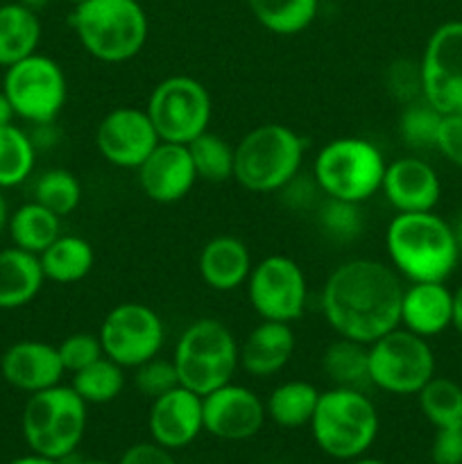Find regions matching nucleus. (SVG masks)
Wrapping results in <instances>:
<instances>
[{
	"label": "nucleus",
	"mask_w": 462,
	"mask_h": 464,
	"mask_svg": "<svg viewBox=\"0 0 462 464\" xmlns=\"http://www.w3.org/2000/svg\"><path fill=\"white\" fill-rule=\"evenodd\" d=\"M401 297V276L392 266L351 258L326 276L320 306L338 338L371 344L399 326Z\"/></svg>",
	"instance_id": "f257e3e1"
},
{
	"label": "nucleus",
	"mask_w": 462,
	"mask_h": 464,
	"mask_svg": "<svg viewBox=\"0 0 462 464\" xmlns=\"http://www.w3.org/2000/svg\"><path fill=\"white\" fill-rule=\"evenodd\" d=\"M385 252L390 266L410 284H447L460 258L456 231L435 211L397 213L385 229Z\"/></svg>",
	"instance_id": "f03ea898"
},
{
	"label": "nucleus",
	"mask_w": 462,
	"mask_h": 464,
	"mask_svg": "<svg viewBox=\"0 0 462 464\" xmlns=\"http://www.w3.org/2000/svg\"><path fill=\"white\" fill-rule=\"evenodd\" d=\"M68 25L86 54L104 63H125L143 53L149 21L139 0H84L72 5Z\"/></svg>",
	"instance_id": "7ed1b4c3"
},
{
	"label": "nucleus",
	"mask_w": 462,
	"mask_h": 464,
	"mask_svg": "<svg viewBox=\"0 0 462 464\" xmlns=\"http://www.w3.org/2000/svg\"><path fill=\"white\" fill-rule=\"evenodd\" d=\"M234 179L249 193H279L302 172L306 143L281 122H263L234 145Z\"/></svg>",
	"instance_id": "20e7f679"
},
{
	"label": "nucleus",
	"mask_w": 462,
	"mask_h": 464,
	"mask_svg": "<svg viewBox=\"0 0 462 464\" xmlns=\"http://www.w3.org/2000/svg\"><path fill=\"white\" fill-rule=\"evenodd\" d=\"M308 426L322 453L351 462L365 456L376 442L379 412L365 390L331 388L320 394Z\"/></svg>",
	"instance_id": "39448f33"
},
{
	"label": "nucleus",
	"mask_w": 462,
	"mask_h": 464,
	"mask_svg": "<svg viewBox=\"0 0 462 464\" xmlns=\"http://www.w3.org/2000/svg\"><path fill=\"white\" fill-rule=\"evenodd\" d=\"M89 403L71 385H53L27 394L23 406L21 430L32 453L68 460L86 435Z\"/></svg>",
	"instance_id": "423d86ee"
},
{
	"label": "nucleus",
	"mask_w": 462,
	"mask_h": 464,
	"mask_svg": "<svg viewBox=\"0 0 462 464\" xmlns=\"http://www.w3.org/2000/svg\"><path fill=\"white\" fill-rule=\"evenodd\" d=\"M172 362L179 385L207 397L208 392L234 381L236 370L240 367V344L225 322L202 317L181 331Z\"/></svg>",
	"instance_id": "0eeeda50"
},
{
	"label": "nucleus",
	"mask_w": 462,
	"mask_h": 464,
	"mask_svg": "<svg viewBox=\"0 0 462 464\" xmlns=\"http://www.w3.org/2000/svg\"><path fill=\"white\" fill-rule=\"evenodd\" d=\"M385 166L383 152L371 140L340 136L315 154L313 179L326 198L362 204L380 193Z\"/></svg>",
	"instance_id": "6e6552de"
},
{
	"label": "nucleus",
	"mask_w": 462,
	"mask_h": 464,
	"mask_svg": "<svg viewBox=\"0 0 462 464\" xmlns=\"http://www.w3.org/2000/svg\"><path fill=\"white\" fill-rule=\"evenodd\" d=\"M435 376V353L428 340L397 326L370 344V381L397 397L417 394Z\"/></svg>",
	"instance_id": "1a4fd4ad"
},
{
	"label": "nucleus",
	"mask_w": 462,
	"mask_h": 464,
	"mask_svg": "<svg viewBox=\"0 0 462 464\" xmlns=\"http://www.w3.org/2000/svg\"><path fill=\"white\" fill-rule=\"evenodd\" d=\"M149 121L159 139L188 145L208 130L213 100L207 86L190 75H170L159 82L148 98Z\"/></svg>",
	"instance_id": "9d476101"
},
{
	"label": "nucleus",
	"mask_w": 462,
	"mask_h": 464,
	"mask_svg": "<svg viewBox=\"0 0 462 464\" xmlns=\"http://www.w3.org/2000/svg\"><path fill=\"white\" fill-rule=\"evenodd\" d=\"M3 91L16 118L32 125H43L57 121L66 107L68 80L53 57L34 53L5 68Z\"/></svg>",
	"instance_id": "9b49d317"
},
{
	"label": "nucleus",
	"mask_w": 462,
	"mask_h": 464,
	"mask_svg": "<svg viewBox=\"0 0 462 464\" xmlns=\"http://www.w3.org/2000/svg\"><path fill=\"white\" fill-rule=\"evenodd\" d=\"M245 285L249 304L261 320L293 324L306 311V275L294 258L284 254H272L254 263Z\"/></svg>",
	"instance_id": "f8f14e48"
},
{
	"label": "nucleus",
	"mask_w": 462,
	"mask_h": 464,
	"mask_svg": "<svg viewBox=\"0 0 462 464\" xmlns=\"http://www.w3.org/2000/svg\"><path fill=\"white\" fill-rule=\"evenodd\" d=\"M98 335L104 356L125 370H134L140 362L161 353L166 326L152 306L125 302L104 315Z\"/></svg>",
	"instance_id": "ddd939ff"
},
{
	"label": "nucleus",
	"mask_w": 462,
	"mask_h": 464,
	"mask_svg": "<svg viewBox=\"0 0 462 464\" xmlns=\"http://www.w3.org/2000/svg\"><path fill=\"white\" fill-rule=\"evenodd\" d=\"M424 100L439 113H462V21L430 32L419 59Z\"/></svg>",
	"instance_id": "4468645a"
},
{
	"label": "nucleus",
	"mask_w": 462,
	"mask_h": 464,
	"mask_svg": "<svg viewBox=\"0 0 462 464\" xmlns=\"http://www.w3.org/2000/svg\"><path fill=\"white\" fill-rule=\"evenodd\" d=\"M161 143L148 111L139 107H118L104 113L95 130L100 157L116 168L136 170Z\"/></svg>",
	"instance_id": "2eb2a0df"
},
{
	"label": "nucleus",
	"mask_w": 462,
	"mask_h": 464,
	"mask_svg": "<svg viewBox=\"0 0 462 464\" xmlns=\"http://www.w3.org/2000/svg\"><path fill=\"white\" fill-rule=\"evenodd\" d=\"M204 430L222 442H245L261 433L267 420L265 401L254 390L226 383L202 397Z\"/></svg>",
	"instance_id": "dca6fc26"
},
{
	"label": "nucleus",
	"mask_w": 462,
	"mask_h": 464,
	"mask_svg": "<svg viewBox=\"0 0 462 464\" xmlns=\"http://www.w3.org/2000/svg\"><path fill=\"white\" fill-rule=\"evenodd\" d=\"M149 440L168 451L190 447L204 433L202 397L177 385L170 392L152 399L148 412Z\"/></svg>",
	"instance_id": "f3484780"
},
{
	"label": "nucleus",
	"mask_w": 462,
	"mask_h": 464,
	"mask_svg": "<svg viewBox=\"0 0 462 464\" xmlns=\"http://www.w3.org/2000/svg\"><path fill=\"white\" fill-rule=\"evenodd\" d=\"M136 175L140 190L157 204L179 202L199 181L188 148L166 140H161L136 168Z\"/></svg>",
	"instance_id": "a211bd4d"
},
{
	"label": "nucleus",
	"mask_w": 462,
	"mask_h": 464,
	"mask_svg": "<svg viewBox=\"0 0 462 464\" xmlns=\"http://www.w3.org/2000/svg\"><path fill=\"white\" fill-rule=\"evenodd\" d=\"M380 193L397 213L435 211L442 198V181L428 161L401 157L385 166Z\"/></svg>",
	"instance_id": "6ab92c4d"
},
{
	"label": "nucleus",
	"mask_w": 462,
	"mask_h": 464,
	"mask_svg": "<svg viewBox=\"0 0 462 464\" xmlns=\"http://www.w3.org/2000/svg\"><path fill=\"white\" fill-rule=\"evenodd\" d=\"M0 374L14 390L34 394L62 383L66 370L54 344L43 340H21L0 356Z\"/></svg>",
	"instance_id": "aec40b11"
},
{
	"label": "nucleus",
	"mask_w": 462,
	"mask_h": 464,
	"mask_svg": "<svg viewBox=\"0 0 462 464\" xmlns=\"http://www.w3.org/2000/svg\"><path fill=\"white\" fill-rule=\"evenodd\" d=\"M451 322L453 290L444 281H417L403 288L399 326L428 340L451 329Z\"/></svg>",
	"instance_id": "412c9836"
},
{
	"label": "nucleus",
	"mask_w": 462,
	"mask_h": 464,
	"mask_svg": "<svg viewBox=\"0 0 462 464\" xmlns=\"http://www.w3.org/2000/svg\"><path fill=\"white\" fill-rule=\"evenodd\" d=\"M294 331L285 322L263 320L240 344V367L254 379H267L284 370L294 353Z\"/></svg>",
	"instance_id": "4be33fe9"
},
{
	"label": "nucleus",
	"mask_w": 462,
	"mask_h": 464,
	"mask_svg": "<svg viewBox=\"0 0 462 464\" xmlns=\"http://www.w3.org/2000/svg\"><path fill=\"white\" fill-rule=\"evenodd\" d=\"M254 261L249 247L229 234L216 236L202 247L197 270L204 284L216 293H231L247 284Z\"/></svg>",
	"instance_id": "5701e85b"
},
{
	"label": "nucleus",
	"mask_w": 462,
	"mask_h": 464,
	"mask_svg": "<svg viewBox=\"0 0 462 464\" xmlns=\"http://www.w3.org/2000/svg\"><path fill=\"white\" fill-rule=\"evenodd\" d=\"M45 284L36 254L21 247L0 249V311H16L36 299Z\"/></svg>",
	"instance_id": "b1692460"
},
{
	"label": "nucleus",
	"mask_w": 462,
	"mask_h": 464,
	"mask_svg": "<svg viewBox=\"0 0 462 464\" xmlns=\"http://www.w3.org/2000/svg\"><path fill=\"white\" fill-rule=\"evenodd\" d=\"M41 32L39 14L18 0L0 5V66L9 68L34 54L41 44Z\"/></svg>",
	"instance_id": "393cba45"
},
{
	"label": "nucleus",
	"mask_w": 462,
	"mask_h": 464,
	"mask_svg": "<svg viewBox=\"0 0 462 464\" xmlns=\"http://www.w3.org/2000/svg\"><path fill=\"white\" fill-rule=\"evenodd\" d=\"M45 281L68 285L86 279L95 266V252L82 236L62 234L45 252L39 254Z\"/></svg>",
	"instance_id": "a878e982"
},
{
	"label": "nucleus",
	"mask_w": 462,
	"mask_h": 464,
	"mask_svg": "<svg viewBox=\"0 0 462 464\" xmlns=\"http://www.w3.org/2000/svg\"><path fill=\"white\" fill-rule=\"evenodd\" d=\"M7 231L14 247H21L39 256L62 236V218L32 199L9 213Z\"/></svg>",
	"instance_id": "bb28decb"
},
{
	"label": "nucleus",
	"mask_w": 462,
	"mask_h": 464,
	"mask_svg": "<svg viewBox=\"0 0 462 464\" xmlns=\"http://www.w3.org/2000/svg\"><path fill=\"white\" fill-rule=\"evenodd\" d=\"M320 394V390L308 381H284L267 397L265 412L279 429H303L311 424Z\"/></svg>",
	"instance_id": "cd10ccee"
},
{
	"label": "nucleus",
	"mask_w": 462,
	"mask_h": 464,
	"mask_svg": "<svg viewBox=\"0 0 462 464\" xmlns=\"http://www.w3.org/2000/svg\"><path fill=\"white\" fill-rule=\"evenodd\" d=\"M322 370L333 388L365 390L370 381V344L338 338L322 353Z\"/></svg>",
	"instance_id": "c85d7f7f"
},
{
	"label": "nucleus",
	"mask_w": 462,
	"mask_h": 464,
	"mask_svg": "<svg viewBox=\"0 0 462 464\" xmlns=\"http://www.w3.org/2000/svg\"><path fill=\"white\" fill-rule=\"evenodd\" d=\"M261 27L279 36L302 34L320 14V0H247Z\"/></svg>",
	"instance_id": "c756f323"
},
{
	"label": "nucleus",
	"mask_w": 462,
	"mask_h": 464,
	"mask_svg": "<svg viewBox=\"0 0 462 464\" xmlns=\"http://www.w3.org/2000/svg\"><path fill=\"white\" fill-rule=\"evenodd\" d=\"M36 163V148L30 131L16 122L0 125V188H16L30 179Z\"/></svg>",
	"instance_id": "7c9ffc66"
},
{
	"label": "nucleus",
	"mask_w": 462,
	"mask_h": 464,
	"mask_svg": "<svg viewBox=\"0 0 462 464\" xmlns=\"http://www.w3.org/2000/svg\"><path fill=\"white\" fill-rule=\"evenodd\" d=\"M125 367H120L107 356H102L100 361L84 367V370L71 374V388L89 406H102V403L116 401L122 394V390H125Z\"/></svg>",
	"instance_id": "2f4dec72"
},
{
	"label": "nucleus",
	"mask_w": 462,
	"mask_h": 464,
	"mask_svg": "<svg viewBox=\"0 0 462 464\" xmlns=\"http://www.w3.org/2000/svg\"><path fill=\"white\" fill-rule=\"evenodd\" d=\"M186 148L193 159L197 179L208 181V184H225V181L234 179L236 150L225 136L207 130L197 139L190 140Z\"/></svg>",
	"instance_id": "473e14b6"
},
{
	"label": "nucleus",
	"mask_w": 462,
	"mask_h": 464,
	"mask_svg": "<svg viewBox=\"0 0 462 464\" xmlns=\"http://www.w3.org/2000/svg\"><path fill=\"white\" fill-rule=\"evenodd\" d=\"M419 411L435 429H462V385L433 376L417 392Z\"/></svg>",
	"instance_id": "72a5a7b5"
},
{
	"label": "nucleus",
	"mask_w": 462,
	"mask_h": 464,
	"mask_svg": "<svg viewBox=\"0 0 462 464\" xmlns=\"http://www.w3.org/2000/svg\"><path fill=\"white\" fill-rule=\"evenodd\" d=\"M361 207L362 204L344 202V199L322 195L315 208L317 227L333 243H353L365 231V216H362Z\"/></svg>",
	"instance_id": "f704fd0d"
},
{
	"label": "nucleus",
	"mask_w": 462,
	"mask_h": 464,
	"mask_svg": "<svg viewBox=\"0 0 462 464\" xmlns=\"http://www.w3.org/2000/svg\"><path fill=\"white\" fill-rule=\"evenodd\" d=\"M32 199L43 204L59 218H66L80 207L82 202V184L71 170L63 168H53L43 175L36 177L34 188H32Z\"/></svg>",
	"instance_id": "c9c22d12"
},
{
	"label": "nucleus",
	"mask_w": 462,
	"mask_h": 464,
	"mask_svg": "<svg viewBox=\"0 0 462 464\" xmlns=\"http://www.w3.org/2000/svg\"><path fill=\"white\" fill-rule=\"evenodd\" d=\"M444 113H439L428 100L419 98L410 104H403L399 116V134L410 150H435L438 143L439 122Z\"/></svg>",
	"instance_id": "e433bc0d"
},
{
	"label": "nucleus",
	"mask_w": 462,
	"mask_h": 464,
	"mask_svg": "<svg viewBox=\"0 0 462 464\" xmlns=\"http://www.w3.org/2000/svg\"><path fill=\"white\" fill-rule=\"evenodd\" d=\"M131 383H134V388L143 397L157 399L161 394L175 390L179 385V376H177V367L172 362V358H161V353H159V356L149 358V361L134 367Z\"/></svg>",
	"instance_id": "4c0bfd02"
},
{
	"label": "nucleus",
	"mask_w": 462,
	"mask_h": 464,
	"mask_svg": "<svg viewBox=\"0 0 462 464\" xmlns=\"http://www.w3.org/2000/svg\"><path fill=\"white\" fill-rule=\"evenodd\" d=\"M385 89L390 98L399 104H410L424 98V84H421V66L412 59H394L385 71Z\"/></svg>",
	"instance_id": "58836bf2"
},
{
	"label": "nucleus",
	"mask_w": 462,
	"mask_h": 464,
	"mask_svg": "<svg viewBox=\"0 0 462 464\" xmlns=\"http://www.w3.org/2000/svg\"><path fill=\"white\" fill-rule=\"evenodd\" d=\"M59 358L63 362V370L66 374H75V372L84 370L91 362L100 361L104 356L102 343H100L98 334H71L57 344Z\"/></svg>",
	"instance_id": "ea45409f"
},
{
	"label": "nucleus",
	"mask_w": 462,
	"mask_h": 464,
	"mask_svg": "<svg viewBox=\"0 0 462 464\" xmlns=\"http://www.w3.org/2000/svg\"><path fill=\"white\" fill-rule=\"evenodd\" d=\"M435 150L448 163L462 168V113H444Z\"/></svg>",
	"instance_id": "a19ab883"
},
{
	"label": "nucleus",
	"mask_w": 462,
	"mask_h": 464,
	"mask_svg": "<svg viewBox=\"0 0 462 464\" xmlns=\"http://www.w3.org/2000/svg\"><path fill=\"white\" fill-rule=\"evenodd\" d=\"M279 195L290 208H311L313 204L320 202L317 198L324 193L320 190L317 181L313 179V175L308 177V175H302V172H299L297 177H293V179H290L288 184L279 190Z\"/></svg>",
	"instance_id": "79ce46f5"
},
{
	"label": "nucleus",
	"mask_w": 462,
	"mask_h": 464,
	"mask_svg": "<svg viewBox=\"0 0 462 464\" xmlns=\"http://www.w3.org/2000/svg\"><path fill=\"white\" fill-rule=\"evenodd\" d=\"M430 460L433 464H462V429H435Z\"/></svg>",
	"instance_id": "37998d69"
},
{
	"label": "nucleus",
	"mask_w": 462,
	"mask_h": 464,
	"mask_svg": "<svg viewBox=\"0 0 462 464\" xmlns=\"http://www.w3.org/2000/svg\"><path fill=\"white\" fill-rule=\"evenodd\" d=\"M118 464H177L172 451L159 447L157 442H136L120 456Z\"/></svg>",
	"instance_id": "c03bdc74"
},
{
	"label": "nucleus",
	"mask_w": 462,
	"mask_h": 464,
	"mask_svg": "<svg viewBox=\"0 0 462 464\" xmlns=\"http://www.w3.org/2000/svg\"><path fill=\"white\" fill-rule=\"evenodd\" d=\"M453 329L457 331V335H462V285H457V290H453Z\"/></svg>",
	"instance_id": "a18cd8bd"
},
{
	"label": "nucleus",
	"mask_w": 462,
	"mask_h": 464,
	"mask_svg": "<svg viewBox=\"0 0 462 464\" xmlns=\"http://www.w3.org/2000/svg\"><path fill=\"white\" fill-rule=\"evenodd\" d=\"M14 121H16V111H14L12 102L5 95V91L0 89V125H12Z\"/></svg>",
	"instance_id": "49530a36"
},
{
	"label": "nucleus",
	"mask_w": 462,
	"mask_h": 464,
	"mask_svg": "<svg viewBox=\"0 0 462 464\" xmlns=\"http://www.w3.org/2000/svg\"><path fill=\"white\" fill-rule=\"evenodd\" d=\"M9 464H66L63 460H54V458H45V456H39V453H27V456H21V458H14Z\"/></svg>",
	"instance_id": "de8ad7c7"
},
{
	"label": "nucleus",
	"mask_w": 462,
	"mask_h": 464,
	"mask_svg": "<svg viewBox=\"0 0 462 464\" xmlns=\"http://www.w3.org/2000/svg\"><path fill=\"white\" fill-rule=\"evenodd\" d=\"M7 222H9V207H7V199H5L3 188H0V236L3 231H7Z\"/></svg>",
	"instance_id": "09e8293b"
},
{
	"label": "nucleus",
	"mask_w": 462,
	"mask_h": 464,
	"mask_svg": "<svg viewBox=\"0 0 462 464\" xmlns=\"http://www.w3.org/2000/svg\"><path fill=\"white\" fill-rule=\"evenodd\" d=\"M18 3H21V5H25L27 9H32V12H36V14H39V12H43L45 7H48V5H50V0H18Z\"/></svg>",
	"instance_id": "8fccbe9b"
},
{
	"label": "nucleus",
	"mask_w": 462,
	"mask_h": 464,
	"mask_svg": "<svg viewBox=\"0 0 462 464\" xmlns=\"http://www.w3.org/2000/svg\"><path fill=\"white\" fill-rule=\"evenodd\" d=\"M66 464H111L107 460H100V458H68V460H63Z\"/></svg>",
	"instance_id": "3c124183"
},
{
	"label": "nucleus",
	"mask_w": 462,
	"mask_h": 464,
	"mask_svg": "<svg viewBox=\"0 0 462 464\" xmlns=\"http://www.w3.org/2000/svg\"><path fill=\"white\" fill-rule=\"evenodd\" d=\"M453 231H456V240H457V247H460V254H462V213L457 216L456 225H453Z\"/></svg>",
	"instance_id": "603ef678"
},
{
	"label": "nucleus",
	"mask_w": 462,
	"mask_h": 464,
	"mask_svg": "<svg viewBox=\"0 0 462 464\" xmlns=\"http://www.w3.org/2000/svg\"><path fill=\"white\" fill-rule=\"evenodd\" d=\"M349 464H388V462H383V460H376V458H356V460H351Z\"/></svg>",
	"instance_id": "864d4df0"
},
{
	"label": "nucleus",
	"mask_w": 462,
	"mask_h": 464,
	"mask_svg": "<svg viewBox=\"0 0 462 464\" xmlns=\"http://www.w3.org/2000/svg\"><path fill=\"white\" fill-rule=\"evenodd\" d=\"M68 3H71V5H80V3H84V0H68Z\"/></svg>",
	"instance_id": "5fc2aeb1"
},
{
	"label": "nucleus",
	"mask_w": 462,
	"mask_h": 464,
	"mask_svg": "<svg viewBox=\"0 0 462 464\" xmlns=\"http://www.w3.org/2000/svg\"><path fill=\"white\" fill-rule=\"evenodd\" d=\"M195 464H199V462H195Z\"/></svg>",
	"instance_id": "6e6d98bb"
}]
</instances>
